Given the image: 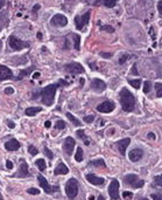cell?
<instances>
[{"label":"cell","instance_id":"7","mask_svg":"<svg viewBox=\"0 0 162 200\" xmlns=\"http://www.w3.org/2000/svg\"><path fill=\"white\" fill-rule=\"evenodd\" d=\"M90 11H87L86 13H84L82 16H76L75 18V24H76V28L78 29V31H83L84 29V26L89 22V20H90Z\"/></svg>","mask_w":162,"mask_h":200},{"label":"cell","instance_id":"24","mask_svg":"<svg viewBox=\"0 0 162 200\" xmlns=\"http://www.w3.org/2000/svg\"><path fill=\"white\" fill-rule=\"evenodd\" d=\"M35 165L38 166V169H39L41 172H43V171L46 170V167H47L46 160H44L43 158H40V159H36V160H35Z\"/></svg>","mask_w":162,"mask_h":200},{"label":"cell","instance_id":"9","mask_svg":"<svg viewBox=\"0 0 162 200\" xmlns=\"http://www.w3.org/2000/svg\"><path fill=\"white\" fill-rule=\"evenodd\" d=\"M38 180H39V183H40L41 187L43 188V191H44L46 193H48V194H50V193H52V192H55V191L58 190V186H54V187H52L51 185H49L48 181H47V179H46L43 176H38Z\"/></svg>","mask_w":162,"mask_h":200},{"label":"cell","instance_id":"43","mask_svg":"<svg viewBox=\"0 0 162 200\" xmlns=\"http://www.w3.org/2000/svg\"><path fill=\"white\" fill-rule=\"evenodd\" d=\"M127 59H128V55H126V54H124V55H122V56L119 59V64H124Z\"/></svg>","mask_w":162,"mask_h":200},{"label":"cell","instance_id":"50","mask_svg":"<svg viewBox=\"0 0 162 200\" xmlns=\"http://www.w3.org/2000/svg\"><path fill=\"white\" fill-rule=\"evenodd\" d=\"M148 137H149L151 139H154V138H155V135H154L153 132H149V134H148Z\"/></svg>","mask_w":162,"mask_h":200},{"label":"cell","instance_id":"53","mask_svg":"<svg viewBox=\"0 0 162 200\" xmlns=\"http://www.w3.org/2000/svg\"><path fill=\"white\" fill-rule=\"evenodd\" d=\"M5 5V0H0V8Z\"/></svg>","mask_w":162,"mask_h":200},{"label":"cell","instance_id":"42","mask_svg":"<svg viewBox=\"0 0 162 200\" xmlns=\"http://www.w3.org/2000/svg\"><path fill=\"white\" fill-rule=\"evenodd\" d=\"M151 195H152L153 200H162V194H160V193H153Z\"/></svg>","mask_w":162,"mask_h":200},{"label":"cell","instance_id":"12","mask_svg":"<svg viewBox=\"0 0 162 200\" xmlns=\"http://www.w3.org/2000/svg\"><path fill=\"white\" fill-rule=\"evenodd\" d=\"M14 177H19V178H27L30 176L29 171H28V164L26 163V160H21L20 161V166H19V171L13 174Z\"/></svg>","mask_w":162,"mask_h":200},{"label":"cell","instance_id":"23","mask_svg":"<svg viewBox=\"0 0 162 200\" xmlns=\"http://www.w3.org/2000/svg\"><path fill=\"white\" fill-rule=\"evenodd\" d=\"M89 166H91V167H106V164H105V161L104 159H96V160H91V161H89Z\"/></svg>","mask_w":162,"mask_h":200},{"label":"cell","instance_id":"36","mask_svg":"<svg viewBox=\"0 0 162 200\" xmlns=\"http://www.w3.org/2000/svg\"><path fill=\"white\" fill-rule=\"evenodd\" d=\"M102 31H105L107 33H113L114 32V28L112 26H109V25H105V26H102Z\"/></svg>","mask_w":162,"mask_h":200},{"label":"cell","instance_id":"47","mask_svg":"<svg viewBox=\"0 0 162 200\" xmlns=\"http://www.w3.org/2000/svg\"><path fill=\"white\" fill-rule=\"evenodd\" d=\"M6 166H7V169L11 170V169L13 167V163H12L11 160H7V161H6Z\"/></svg>","mask_w":162,"mask_h":200},{"label":"cell","instance_id":"14","mask_svg":"<svg viewBox=\"0 0 162 200\" xmlns=\"http://www.w3.org/2000/svg\"><path fill=\"white\" fill-rule=\"evenodd\" d=\"M85 178H86V180L89 181V183H91L92 185H96V186H102V185H104V183H105V179H104V178L97 177V176L93 174V173H87V174L85 176Z\"/></svg>","mask_w":162,"mask_h":200},{"label":"cell","instance_id":"32","mask_svg":"<svg viewBox=\"0 0 162 200\" xmlns=\"http://www.w3.org/2000/svg\"><path fill=\"white\" fill-rule=\"evenodd\" d=\"M117 1H118V0H104V5H105L106 7L111 8V7H113V6L117 4Z\"/></svg>","mask_w":162,"mask_h":200},{"label":"cell","instance_id":"15","mask_svg":"<svg viewBox=\"0 0 162 200\" xmlns=\"http://www.w3.org/2000/svg\"><path fill=\"white\" fill-rule=\"evenodd\" d=\"M13 79V73L12 70L6 66H0V81H6Z\"/></svg>","mask_w":162,"mask_h":200},{"label":"cell","instance_id":"56","mask_svg":"<svg viewBox=\"0 0 162 200\" xmlns=\"http://www.w3.org/2000/svg\"><path fill=\"white\" fill-rule=\"evenodd\" d=\"M84 84V79H81V85H83Z\"/></svg>","mask_w":162,"mask_h":200},{"label":"cell","instance_id":"16","mask_svg":"<svg viewBox=\"0 0 162 200\" xmlns=\"http://www.w3.org/2000/svg\"><path fill=\"white\" fill-rule=\"evenodd\" d=\"M130 143H131V138H124V139H120V140H118V142L116 143L117 148H118V150H119V152H120L122 156H125L126 149L128 148Z\"/></svg>","mask_w":162,"mask_h":200},{"label":"cell","instance_id":"19","mask_svg":"<svg viewBox=\"0 0 162 200\" xmlns=\"http://www.w3.org/2000/svg\"><path fill=\"white\" fill-rule=\"evenodd\" d=\"M128 157H130V160L135 163V161H139L142 157H143V150L142 149H133L130 153H128Z\"/></svg>","mask_w":162,"mask_h":200},{"label":"cell","instance_id":"26","mask_svg":"<svg viewBox=\"0 0 162 200\" xmlns=\"http://www.w3.org/2000/svg\"><path fill=\"white\" fill-rule=\"evenodd\" d=\"M73 39H74V47L76 50H79L81 48V36L77 35V34H73Z\"/></svg>","mask_w":162,"mask_h":200},{"label":"cell","instance_id":"3","mask_svg":"<svg viewBox=\"0 0 162 200\" xmlns=\"http://www.w3.org/2000/svg\"><path fill=\"white\" fill-rule=\"evenodd\" d=\"M78 181L75 178H71L67 181V185H65V194L69 199H74L77 193H78Z\"/></svg>","mask_w":162,"mask_h":200},{"label":"cell","instance_id":"45","mask_svg":"<svg viewBox=\"0 0 162 200\" xmlns=\"http://www.w3.org/2000/svg\"><path fill=\"white\" fill-rule=\"evenodd\" d=\"M157 9H159V13L162 15V0H160L157 3Z\"/></svg>","mask_w":162,"mask_h":200},{"label":"cell","instance_id":"58","mask_svg":"<svg viewBox=\"0 0 162 200\" xmlns=\"http://www.w3.org/2000/svg\"><path fill=\"white\" fill-rule=\"evenodd\" d=\"M90 200H95V197H90Z\"/></svg>","mask_w":162,"mask_h":200},{"label":"cell","instance_id":"55","mask_svg":"<svg viewBox=\"0 0 162 200\" xmlns=\"http://www.w3.org/2000/svg\"><path fill=\"white\" fill-rule=\"evenodd\" d=\"M39 8H40V5H35L34 6V11H38Z\"/></svg>","mask_w":162,"mask_h":200},{"label":"cell","instance_id":"1","mask_svg":"<svg viewBox=\"0 0 162 200\" xmlns=\"http://www.w3.org/2000/svg\"><path fill=\"white\" fill-rule=\"evenodd\" d=\"M68 83L64 80H60L57 83H54V84H49L47 87H44L41 92L39 93L40 97H41V102L47 105L50 106L54 103V100H55V95H56V90L58 87L61 85H67Z\"/></svg>","mask_w":162,"mask_h":200},{"label":"cell","instance_id":"44","mask_svg":"<svg viewBox=\"0 0 162 200\" xmlns=\"http://www.w3.org/2000/svg\"><path fill=\"white\" fill-rule=\"evenodd\" d=\"M100 55H102L103 58H106V59L112 58V54H110V53H100Z\"/></svg>","mask_w":162,"mask_h":200},{"label":"cell","instance_id":"11","mask_svg":"<svg viewBox=\"0 0 162 200\" xmlns=\"http://www.w3.org/2000/svg\"><path fill=\"white\" fill-rule=\"evenodd\" d=\"M75 139L73 137H67L64 143H63V151L68 155V156H71L74 152V149H75Z\"/></svg>","mask_w":162,"mask_h":200},{"label":"cell","instance_id":"8","mask_svg":"<svg viewBox=\"0 0 162 200\" xmlns=\"http://www.w3.org/2000/svg\"><path fill=\"white\" fill-rule=\"evenodd\" d=\"M116 108V103L112 102V101H105L103 103H100L98 106H97V111L99 113H103V114H110Z\"/></svg>","mask_w":162,"mask_h":200},{"label":"cell","instance_id":"17","mask_svg":"<svg viewBox=\"0 0 162 200\" xmlns=\"http://www.w3.org/2000/svg\"><path fill=\"white\" fill-rule=\"evenodd\" d=\"M91 89L92 90H96L98 93H102L106 89V83L99 79H93L92 82H91Z\"/></svg>","mask_w":162,"mask_h":200},{"label":"cell","instance_id":"48","mask_svg":"<svg viewBox=\"0 0 162 200\" xmlns=\"http://www.w3.org/2000/svg\"><path fill=\"white\" fill-rule=\"evenodd\" d=\"M44 126H46V128H50V126H51V123H50V121H47V122L44 123Z\"/></svg>","mask_w":162,"mask_h":200},{"label":"cell","instance_id":"25","mask_svg":"<svg viewBox=\"0 0 162 200\" xmlns=\"http://www.w3.org/2000/svg\"><path fill=\"white\" fill-rule=\"evenodd\" d=\"M76 136H77L79 139H82V140L84 142L85 145H89V144H90V142L87 140V137H86L85 134H84V130H82V129H81V130H77V131H76Z\"/></svg>","mask_w":162,"mask_h":200},{"label":"cell","instance_id":"4","mask_svg":"<svg viewBox=\"0 0 162 200\" xmlns=\"http://www.w3.org/2000/svg\"><path fill=\"white\" fill-rule=\"evenodd\" d=\"M8 46H9V48H12L13 50H21V49L28 48V47H29V42L22 41V40H20V39H17L16 36L11 35L9 39H8Z\"/></svg>","mask_w":162,"mask_h":200},{"label":"cell","instance_id":"18","mask_svg":"<svg viewBox=\"0 0 162 200\" xmlns=\"http://www.w3.org/2000/svg\"><path fill=\"white\" fill-rule=\"evenodd\" d=\"M20 143H19V140H16L15 138H12V139H9L8 142H6L5 143V148H6V150L7 151H17L20 149Z\"/></svg>","mask_w":162,"mask_h":200},{"label":"cell","instance_id":"41","mask_svg":"<svg viewBox=\"0 0 162 200\" xmlns=\"http://www.w3.org/2000/svg\"><path fill=\"white\" fill-rule=\"evenodd\" d=\"M43 150H44V153H46V156H47V157H48V158H49V159L51 160V159H52V152H51V151H50V150H49L48 148H44Z\"/></svg>","mask_w":162,"mask_h":200},{"label":"cell","instance_id":"10","mask_svg":"<svg viewBox=\"0 0 162 200\" xmlns=\"http://www.w3.org/2000/svg\"><path fill=\"white\" fill-rule=\"evenodd\" d=\"M119 181L117 179H113L111 181V184L109 186V194L111 197V199L113 200H117L119 199Z\"/></svg>","mask_w":162,"mask_h":200},{"label":"cell","instance_id":"59","mask_svg":"<svg viewBox=\"0 0 162 200\" xmlns=\"http://www.w3.org/2000/svg\"><path fill=\"white\" fill-rule=\"evenodd\" d=\"M140 200H148L147 198H142V199H140Z\"/></svg>","mask_w":162,"mask_h":200},{"label":"cell","instance_id":"22","mask_svg":"<svg viewBox=\"0 0 162 200\" xmlns=\"http://www.w3.org/2000/svg\"><path fill=\"white\" fill-rule=\"evenodd\" d=\"M41 110H42V109L40 108V106H30V108H27L26 109V115L27 116H35V115H36V114H39V113H41Z\"/></svg>","mask_w":162,"mask_h":200},{"label":"cell","instance_id":"37","mask_svg":"<svg viewBox=\"0 0 162 200\" xmlns=\"http://www.w3.org/2000/svg\"><path fill=\"white\" fill-rule=\"evenodd\" d=\"M27 192H28L29 194H33V195L40 194V190H38V188H34V187H32V188H28V190H27Z\"/></svg>","mask_w":162,"mask_h":200},{"label":"cell","instance_id":"2","mask_svg":"<svg viewBox=\"0 0 162 200\" xmlns=\"http://www.w3.org/2000/svg\"><path fill=\"white\" fill-rule=\"evenodd\" d=\"M119 97H120V103H121V108H122L124 111L131 113V111L134 110L135 98H134V95L130 92L128 89L124 88L119 94Z\"/></svg>","mask_w":162,"mask_h":200},{"label":"cell","instance_id":"33","mask_svg":"<svg viewBox=\"0 0 162 200\" xmlns=\"http://www.w3.org/2000/svg\"><path fill=\"white\" fill-rule=\"evenodd\" d=\"M28 152L32 155V156H36L39 153V150L34 146V145H29L28 146Z\"/></svg>","mask_w":162,"mask_h":200},{"label":"cell","instance_id":"34","mask_svg":"<svg viewBox=\"0 0 162 200\" xmlns=\"http://www.w3.org/2000/svg\"><path fill=\"white\" fill-rule=\"evenodd\" d=\"M154 184H155L156 186L162 187V174H159V176H156V177L154 178Z\"/></svg>","mask_w":162,"mask_h":200},{"label":"cell","instance_id":"60","mask_svg":"<svg viewBox=\"0 0 162 200\" xmlns=\"http://www.w3.org/2000/svg\"><path fill=\"white\" fill-rule=\"evenodd\" d=\"M0 47H1V41H0Z\"/></svg>","mask_w":162,"mask_h":200},{"label":"cell","instance_id":"20","mask_svg":"<svg viewBox=\"0 0 162 200\" xmlns=\"http://www.w3.org/2000/svg\"><path fill=\"white\" fill-rule=\"evenodd\" d=\"M54 173H55L56 176H58V174H68L69 173V169H68V166L64 164V163H58V165L55 167Z\"/></svg>","mask_w":162,"mask_h":200},{"label":"cell","instance_id":"13","mask_svg":"<svg viewBox=\"0 0 162 200\" xmlns=\"http://www.w3.org/2000/svg\"><path fill=\"white\" fill-rule=\"evenodd\" d=\"M50 24L52 26H57V27H64L67 26L68 24V19L63 15V14H56V15H54L51 18V20H50Z\"/></svg>","mask_w":162,"mask_h":200},{"label":"cell","instance_id":"28","mask_svg":"<svg viewBox=\"0 0 162 200\" xmlns=\"http://www.w3.org/2000/svg\"><path fill=\"white\" fill-rule=\"evenodd\" d=\"M75 159H76V161H78V163H81V161L83 160V150H82V148H78V149H77Z\"/></svg>","mask_w":162,"mask_h":200},{"label":"cell","instance_id":"39","mask_svg":"<svg viewBox=\"0 0 162 200\" xmlns=\"http://www.w3.org/2000/svg\"><path fill=\"white\" fill-rule=\"evenodd\" d=\"M122 197H124V199H131V198L133 197V194H132V192H130V191H125V192L122 193Z\"/></svg>","mask_w":162,"mask_h":200},{"label":"cell","instance_id":"40","mask_svg":"<svg viewBox=\"0 0 162 200\" xmlns=\"http://www.w3.org/2000/svg\"><path fill=\"white\" fill-rule=\"evenodd\" d=\"M93 121H95V116H92V115H91V116H85V117H84V122H85V123H92Z\"/></svg>","mask_w":162,"mask_h":200},{"label":"cell","instance_id":"29","mask_svg":"<svg viewBox=\"0 0 162 200\" xmlns=\"http://www.w3.org/2000/svg\"><path fill=\"white\" fill-rule=\"evenodd\" d=\"M130 82V84L133 87V88H135V89H139L140 88V85H141V80H130L128 81Z\"/></svg>","mask_w":162,"mask_h":200},{"label":"cell","instance_id":"46","mask_svg":"<svg viewBox=\"0 0 162 200\" xmlns=\"http://www.w3.org/2000/svg\"><path fill=\"white\" fill-rule=\"evenodd\" d=\"M7 125H8V128H11V129H13L14 126H15L14 122H12V121H9V119H7Z\"/></svg>","mask_w":162,"mask_h":200},{"label":"cell","instance_id":"27","mask_svg":"<svg viewBox=\"0 0 162 200\" xmlns=\"http://www.w3.org/2000/svg\"><path fill=\"white\" fill-rule=\"evenodd\" d=\"M67 117H68V118H69L71 122H73V124H74V125H76V126H81V125H82V122H81V121H78V119H77V118H76V117H75L73 114L68 113V114H67Z\"/></svg>","mask_w":162,"mask_h":200},{"label":"cell","instance_id":"31","mask_svg":"<svg viewBox=\"0 0 162 200\" xmlns=\"http://www.w3.org/2000/svg\"><path fill=\"white\" fill-rule=\"evenodd\" d=\"M155 90H156V96L162 97V83H155Z\"/></svg>","mask_w":162,"mask_h":200},{"label":"cell","instance_id":"5","mask_svg":"<svg viewBox=\"0 0 162 200\" xmlns=\"http://www.w3.org/2000/svg\"><path fill=\"white\" fill-rule=\"evenodd\" d=\"M125 183L132 187H134V188H140L143 186L145 181L139 179V177L136 174H127L125 177Z\"/></svg>","mask_w":162,"mask_h":200},{"label":"cell","instance_id":"38","mask_svg":"<svg viewBox=\"0 0 162 200\" xmlns=\"http://www.w3.org/2000/svg\"><path fill=\"white\" fill-rule=\"evenodd\" d=\"M4 93H5L6 95H12V94H14V89H13L12 87H7V88H5Z\"/></svg>","mask_w":162,"mask_h":200},{"label":"cell","instance_id":"54","mask_svg":"<svg viewBox=\"0 0 162 200\" xmlns=\"http://www.w3.org/2000/svg\"><path fill=\"white\" fill-rule=\"evenodd\" d=\"M97 200H105V198H104V197H103V195L100 194V195H98V198H97Z\"/></svg>","mask_w":162,"mask_h":200},{"label":"cell","instance_id":"6","mask_svg":"<svg viewBox=\"0 0 162 200\" xmlns=\"http://www.w3.org/2000/svg\"><path fill=\"white\" fill-rule=\"evenodd\" d=\"M64 70L67 73H69V74L76 75V74H82V73H84V67L81 63L71 62V63H68L64 66Z\"/></svg>","mask_w":162,"mask_h":200},{"label":"cell","instance_id":"30","mask_svg":"<svg viewBox=\"0 0 162 200\" xmlns=\"http://www.w3.org/2000/svg\"><path fill=\"white\" fill-rule=\"evenodd\" d=\"M151 88H152V83L149 81H146L143 82V93L145 94H148L151 92Z\"/></svg>","mask_w":162,"mask_h":200},{"label":"cell","instance_id":"21","mask_svg":"<svg viewBox=\"0 0 162 200\" xmlns=\"http://www.w3.org/2000/svg\"><path fill=\"white\" fill-rule=\"evenodd\" d=\"M34 69H35V67H29V68H27V69L21 70V71L19 73V75H17V77H15V80H16V81H20V80H22L24 77H26L27 75H29V74H30V73H32Z\"/></svg>","mask_w":162,"mask_h":200},{"label":"cell","instance_id":"35","mask_svg":"<svg viewBox=\"0 0 162 200\" xmlns=\"http://www.w3.org/2000/svg\"><path fill=\"white\" fill-rule=\"evenodd\" d=\"M55 128L57 129V130H63L64 128H65V122L64 121H57L56 122V125H55Z\"/></svg>","mask_w":162,"mask_h":200},{"label":"cell","instance_id":"49","mask_svg":"<svg viewBox=\"0 0 162 200\" xmlns=\"http://www.w3.org/2000/svg\"><path fill=\"white\" fill-rule=\"evenodd\" d=\"M132 74H135V75H136V74H139V73L136 71V67H135V66L132 68Z\"/></svg>","mask_w":162,"mask_h":200},{"label":"cell","instance_id":"51","mask_svg":"<svg viewBox=\"0 0 162 200\" xmlns=\"http://www.w3.org/2000/svg\"><path fill=\"white\" fill-rule=\"evenodd\" d=\"M38 77H40V73H35L33 75V79H38Z\"/></svg>","mask_w":162,"mask_h":200},{"label":"cell","instance_id":"52","mask_svg":"<svg viewBox=\"0 0 162 200\" xmlns=\"http://www.w3.org/2000/svg\"><path fill=\"white\" fill-rule=\"evenodd\" d=\"M36 35H38V39H39V40H42V33H40V32H39Z\"/></svg>","mask_w":162,"mask_h":200},{"label":"cell","instance_id":"57","mask_svg":"<svg viewBox=\"0 0 162 200\" xmlns=\"http://www.w3.org/2000/svg\"><path fill=\"white\" fill-rule=\"evenodd\" d=\"M0 200H4V198H3V195H1V193H0Z\"/></svg>","mask_w":162,"mask_h":200}]
</instances>
